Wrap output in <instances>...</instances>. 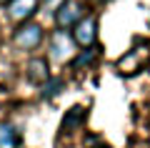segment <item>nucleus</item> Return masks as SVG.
Wrapping results in <instances>:
<instances>
[{"label": "nucleus", "mask_w": 150, "mask_h": 148, "mask_svg": "<svg viewBox=\"0 0 150 148\" xmlns=\"http://www.w3.org/2000/svg\"><path fill=\"white\" fill-rule=\"evenodd\" d=\"M75 58V40L68 30H55L50 35V60L65 63Z\"/></svg>", "instance_id": "1"}, {"label": "nucleus", "mask_w": 150, "mask_h": 148, "mask_svg": "<svg viewBox=\"0 0 150 148\" xmlns=\"http://www.w3.org/2000/svg\"><path fill=\"white\" fill-rule=\"evenodd\" d=\"M13 43H15L20 50H35L40 43H43V28L38 23H20V28L13 35Z\"/></svg>", "instance_id": "2"}, {"label": "nucleus", "mask_w": 150, "mask_h": 148, "mask_svg": "<svg viewBox=\"0 0 150 148\" xmlns=\"http://www.w3.org/2000/svg\"><path fill=\"white\" fill-rule=\"evenodd\" d=\"M83 18H85V10H83V3H78V0H65L63 5L55 10V23H58L60 30L75 28Z\"/></svg>", "instance_id": "3"}, {"label": "nucleus", "mask_w": 150, "mask_h": 148, "mask_svg": "<svg viewBox=\"0 0 150 148\" xmlns=\"http://www.w3.org/2000/svg\"><path fill=\"white\" fill-rule=\"evenodd\" d=\"M95 38H98V20H95V15H85L78 25L73 28V40H75V45H80V48H93L95 45Z\"/></svg>", "instance_id": "4"}, {"label": "nucleus", "mask_w": 150, "mask_h": 148, "mask_svg": "<svg viewBox=\"0 0 150 148\" xmlns=\"http://www.w3.org/2000/svg\"><path fill=\"white\" fill-rule=\"evenodd\" d=\"M40 10V0H10L8 3V15L15 23H28Z\"/></svg>", "instance_id": "5"}, {"label": "nucleus", "mask_w": 150, "mask_h": 148, "mask_svg": "<svg viewBox=\"0 0 150 148\" xmlns=\"http://www.w3.org/2000/svg\"><path fill=\"white\" fill-rule=\"evenodd\" d=\"M25 75H28V80H30V83L45 85V83H48V78H50L48 60H45V58H33L30 63H28V68H25Z\"/></svg>", "instance_id": "6"}, {"label": "nucleus", "mask_w": 150, "mask_h": 148, "mask_svg": "<svg viewBox=\"0 0 150 148\" xmlns=\"http://www.w3.org/2000/svg\"><path fill=\"white\" fill-rule=\"evenodd\" d=\"M85 118H88V111H85L83 106L70 108V111L65 113V118H63V131H65V133H73L75 128H80L83 123H85Z\"/></svg>", "instance_id": "7"}, {"label": "nucleus", "mask_w": 150, "mask_h": 148, "mask_svg": "<svg viewBox=\"0 0 150 148\" xmlns=\"http://www.w3.org/2000/svg\"><path fill=\"white\" fill-rule=\"evenodd\" d=\"M20 146V133L13 123H0V148H18Z\"/></svg>", "instance_id": "8"}, {"label": "nucleus", "mask_w": 150, "mask_h": 148, "mask_svg": "<svg viewBox=\"0 0 150 148\" xmlns=\"http://www.w3.org/2000/svg\"><path fill=\"white\" fill-rule=\"evenodd\" d=\"M95 58H98V50H95V48H88L85 53L75 55V58L70 60V63H73V68H83V65H90Z\"/></svg>", "instance_id": "9"}, {"label": "nucleus", "mask_w": 150, "mask_h": 148, "mask_svg": "<svg viewBox=\"0 0 150 148\" xmlns=\"http://www.w3.org/2000/svg\"><path fill=\"white\" fill-rule=\"evenodd\" d=\"M60 88H63V80H60V78H48V83L43 85V95L53 98V95L60 93Z\"/></svg>", "instance_id": "10"}, {"label": "nucleus", "mask_w": 150, "mask_h": 148, "mask_svg": "<svg viewBox=\"0 0 150 148\" xmlns=\"http://www.w3.org/2000/svg\"><path fill=\"white\" fill-rule=\"evenodd\" d=\"M65 0H43V10H50V13H55L60 5H63Z\"/></svg>", "instance_id": "11"}, {"label": "nucleus", "mask_w": 150, "mask_h": 148, "mask_svg": "<svg viewBox=\"0 0 150 148\" xmlns=\"http://www.w3.org/2000/svg\"><path fill=\"white\" fill-rule=\"evenodd\" d=\"M8 3H10V0H0V5H8Z\"/></svg>", "instance_id": "12"}]
</instances>
